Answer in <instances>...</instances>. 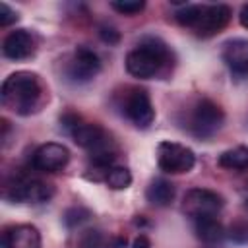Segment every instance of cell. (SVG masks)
Here are the masks:
<instances>
[{"instance_id":"6da1fadb","label":"cell","mask_w":248,"mask_h":248,"mask_svg":"<svg viewBox=\"0 0 248 248\" xmlns=\"http://www.w3.org/2000/svg\"><path fill=\"white\" fill-rule=\"evenodd\" d=\"M0 97H2V105L19 116H29L39 112L48 99L41 78L35 72H27V70L10 74L2 81Z\"/></svg>"},{"instance_id":"7a4b0ae2","label":"cell","mask_w":248,"mask_h":248,"mask_svg":"<svg viewBox=\"0 0 248 248\" xmlns=\"http://www.w3.org/2000/svg\"><path fill=\"white\" fill-rule=\"evenodd\" d=\"M172 60V52L159 37H143L136 48L126 54V70L130 76L149 79L163 74Z\"/></svg>"},{"instance_id":"3957f363","label":"cell","mask_w":248,"mask_h":248,"mask_svg":"<svg viewBox=\"0 0 248 248\" xmlns=\"http://www.w3.org/2000/svg\"><path fill=\"white\" fill-rule=\"evenodd\" d=\"M60 124L68 136L76 141V145L89 151V157L93 155H110L114 153V143L105 128H101L95 122H85L78 112L66 110L60 116Z\"/></svg>"},{"instance_id":"277c9868","label":"cell","mask_w":248,"mask_h":248,"mask_svg":"<svg viewBox=\"0 0 248 248\" xmlns=\"http://www.w3.org/2000/svg\"><path fill=\"white\" fill-rule=\"evenodd\" d=\"M223 122H225V112L223 108L207 99V97H200L192 107H190V112H188V120H186V128L192 136L196 138H211L215 136L221 128H223Z\"/></svg>"},{"instance_id":"5b68a950","label":"cell","mask_w":248,"mask_h":248,"mask_svg":"<svg viewBox=\"0 0 248 248\" xmlns=\"http://www.w3.org/2000/svg\"><path fill=\"white\" fill-rule=\"evenodd\" d=\"M52 194L54 188L50 184L29 176H16V180L4 190V198L14 203H45L52 198Z\"/></svg>"},{"instance_id":"8992f818","label":"cell","mask_w":248,"mask_h":248,"mask_svg":"<svg viewBox=\"0 0 248 248\" xmlns=\"http://www.w3.org/2000/svg\"><path fill=\"white\" fill-rule=\"evenodd\" d=\"M157 165L167 174L190 172L196 165V155L190 147L176 141H161L157 145Z\"/></svg>"},{"instance_id":"52a82bcc","label":"cell","mask_w":248,"mask_h":248,"mask_svg":"<svg viewBox=\"0 0 248 248\" xmlns=\"http://www.w3.org/2000/svg\"><path fill=\"white\" fill-rule=\"evenodd\" d=\"M223 205H225L223 196L207 188H192L184 194V200H182V211L192 221L200 217L217 215L223 209Z\"/></svg>"},{"instance_id":"ba28073f","label":"cell","mask_w":248,"mask_h":248,"mask_svg":"<svg viewBox=\"0 0 248 248\" xmlns=\"http://www.w3.org/2000/svg\"><path fill=\"white\" fill-rule=\"evenodd\" d=\"M122 110L136 128H149L155 120V108L145 89H130L124 97Z\"/></svg>"},{"instance_id":"9c48e42d","label":"cell","mask_w":248,"mask_h":248,"mask_svg":"<svg viewBox=\"0 0 248 248\" xmlns=\"http://www.w3.org/2000/svg\"><path fill=\"white\" fill-rule=\"evenodd\" d=\"M101 72V60L97 52L87 46H78L66 62V76L72 81H89Z\"/></svg>"},{"instance_id":"30bf717a","label":"cell","mask_w":248,"mask_h":248,"mask_svg":"<svg viewBox=\"0 0 248 248\" xmlns=\"http://www.w3.org/2000/svg\"><path fill=\"white\" fill-rule=\"evenodd\" d=\"M70 161V151L66 145L48 141L39 145L31 155V167L41 172H56L62 170Z\"/></svg>"},{"instance_id":"8fae6325","label":"cell","mask_w":248,"mask_h":248,"mask_svg":"<svg viewBox=\"0 0 248 248\" xmlns=\"http://www.w3.org/2000/svg\"><path fill=\"white\" fill-rule=\"evenodd\" d=\"M37 50V39L29 29H16L6 35L2 43V54L10 60H27Z\"/></svg>"},{"instance_id":"7c38bea8","label":"cell","mask_w":248,"mask_h":248,"mask_svg":"<svg viewBox=\"0 0 248 248\" xmlns=\"http://www.w3.org/2000/svg\"><path fill=\"white\" fill-rule=\"evenodd\" d=\"M231 16H232V12L227 4L203 6V14L194 29L200 37H213L227 27V23L231 21Z\"/></svg>"},{"instance_id":"4fadbf2b","label":"cell","mask_w":248,"mask_h":248,"mask_svg":"<svg viewBox=\"0 0 248 248\" xmlns=\"http://www.w3.org/2000/svg\"><path fill=\"white\" fill-rule=\"evenodd\" d=\"M223 62L227 68L238 76L248 78V41L246 39H231L223 45Z\"/></svg>"},{"instance_id":"5bb4252c","label":"cell","mask_w":248,"mask_h":248,"mask_svg":"<svg viewBox=\"0 0 248 248\" xmlns=\"http://www.w3.org/2000/svg\"><path fill=\"white\" fill-rule=\"evenodd\" d=\"M0 248H41V232L33 225H14L2 232Z\"/></svg>"},{"instance_id":"9a60e30c","label":"cell","mask_w":248,"mask_h":248,"mask_svg":"<svg viewBox=\"0 0 248 248\" xmlns=\"http://www.w3.org/2000/svg\"><path fill=\"white\" fill-rule=\"evenodd\" d=\"M174 184L167 178H153L149 186L145 188V200L155 207H167L174 200Z\"/></svg>"},{"instance_id":"2e32d148","label":"cell","mask_w":248,"mask_h":248,"mask_svg":"<svg viewBox=\"0 0 248 248\" xmlns=\"http://www.w3.org/2000/svg\"><path fill=\"white\" fill-rule=\"evenodd\" d=\"M194 232L200 240L211 244V242H219L227 231H225L223 223L217 219V215H211V217L194 219Z\"/></svg>"},{"instance_id":"e0dca14e","label":"cell","mask_w":248,"mask_h":248,"mask_svg":"<svg viewBox=\"0 0 248 248\" xmlns=\"http://www.w3.org/2000/svg\"><path fill=\"white\" fill-rule=\"evenodd\" d=\"M217 165L227 170H248V145H236L223 151Z\"/></svg>"},{"instance_id":"ac0fdd59","label":"cell","mask_w":248,"mask_h":248,"mask_svg":"<svg viewBox=\"0 0 248 248\" xmlns=\"http://www.w3.org/2000/svg\"><path fill=\"white\" fill-rule=\"evenodd\" d=\"M126 244V238H107L101 231H85L79 238L81 248H122Z\"/></svg>"},{"instance_id":"d6986e66","label":"cell","mask_w":248,"mask_h":248,"mask_svg":"<svg viewBox=\"0 0 248 248\" xmlns=\"http://www.w3.org/2000/svg\"><path fill=\"white\" fill-rule=\"evenodd\" d=\"M108 188L112 190H124L132 184V174L126 167H118V165H112L107 174H105V180H103Z\"/></svg>"},{"instance_id":"ffe728a7","label":"cell","mask_w":248,"mask_h":248,"mask_svg":"<svg viewBox=\"0 0 248 248\" xmlns=\"http://www.w3.org/2000/svg\"><path fill=\"white\" fill-rule=\"evenodd\" d=\"M203 14L202 4H182V8L174 14V19L184 27H196Z\"/></svg>"},{"instance_id":"44dd1931","label":"cell","mask_w":248,"mask_h":248,"mask_svg":"<svg viewBox=\"0 0 248 248\" xmlns=\"http://www.w3.org/2000/svg\"><path fill=\"white\" fill-rule=\"evenodd\" d=\"M89 217H91V211H89V209H85V207H81V205H74V207L66 209V213H64V223H66V227L72 229V227H78V225L85 223Z\"/></svg>"},{"instance_id":"7402d4cb","label":"cell","mask_w":248,"mask_h":248,"mask_svg":"<svg viewBox=\"0 0 248 248\" xmlns=\"http://www.w3.org/2000/svg\"><path fill=\"white\" fill-rule=\"evenodd\" d=\"M110 8L122 16H136L145 8L143 0H124V2H110Z\"/></svg>"},{"instance_id":"603a6c76","label":"cell","mask_w":248,"mask_h":248,"mask_svg":"<svg viewBox=\"0 0 248 248\" xmlns=\"http://www.w3.org/2000/svg\"><path fill=\"white\" fill-rule=\"evenodd\" d=\"M17 17L19 16L16 14V10H12L6 2H0V27H10L17 21Z\"/></svg>"},{"instance_id":"cb8c5ba5","label":"cell","mask_w":248,"mask_h":248,"mask_svg":"<svg viewBox=\"0 0 248 248\" xmlns=\"http://www.w3.org/2000/svg\"><path fill=\"white\" fill-rule=\"evenodd\" d=\"M99 35H101V39H103L105 43H108V45H116V43L120 41V33H118L112 25H103V27L99 29Z\"/></svg>"},{"instance_id":"d4e9b609","label":"cell","mask_w":248,"mask_h":248,"mask_svg":"<svg viewBox=\"0 0 248 248\" xmlns=\"http://www.w3.org/2000/svg\"><path fill=\"white\" fill-rule=\"evenodd\" d=\"M132 248H151V242H149V238H147L145 234H140V236L132 242Z\"/></svg>"},{"instance_id":"484cf974","label":"cell","mask_w":248,"mask_h":248,"mask_svg":"<svg viewBox=\"0 0 248 248\" xmlns=\"http://www.w3.org/2000/svg\"><path fill=\"white\" fill-rule=\"evenodd\" d=\"M238 21H240V25H242L244 29H248V4H244V6L240 8V14H238Z\"/></svg>"},{"instance_id":"4316f807","label":"cell","mask_w":248,"mask_h":248,"mask_svg":"<svg viewBox=\"0 0 248 248\" xmlns=\"http://www.w3.org/2000/svg\"><path fill=\"white\" fill-rule=\"evenodd\" d=\"M246 207H248V200H246Z\"/></svg>"}]
</instances>
